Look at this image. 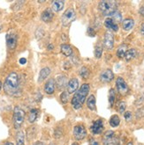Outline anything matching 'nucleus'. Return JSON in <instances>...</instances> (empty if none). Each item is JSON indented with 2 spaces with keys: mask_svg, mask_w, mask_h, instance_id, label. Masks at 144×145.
Returning a JSON list of instances; mask_svg holds the SVG:
<instances>
[{
  "mask_svg": "<svg viewBox=\"0 0 144 145\" xmlns=\"http://www.w3.org/2000/svg\"><path fill=\"white\" fill-rule=\"evenodd\" d=\"M4 90L8 95L15 96L20 91V78L16 72H12L7 76L4 84Z\"/></svg>",
  "mask_w": 144,
  "mask_h": 145,
  "instance_id": "f257e3e1",
  "label": "nucleus"
},
{
  "mask_svg": "<svg viewBox=\"0 0 144 145\" xmlns=\"http://www.w3.org/2000/svg\"><path fill=\"white\" fill-rule=\"evenodd\" d=\"M90 90L89 84H83L79 88V90L75 92V94L73 95V99H72V106L74 109L78 110L80 109L83 103L85 102L86 98L89 94Z\"/></svg>",
  "mask_w": 144,
  "mask_h": 145,
  "instance_id": "f03ea898",
  "label": "nucleus"
},
{
  "mask_svg": "<svg viewBox=\"0 0 144 145\" xmlns=\"http://www.w3.org/2000/svg\"><path fill=\"white\" fill-rule=\"evenodd\" d=\"M99 10L104 16H112L118 11L117 2L113 0H103L99 3Z\"/></svg>",
  "mask_w": 144,
  "mask_h": 145,
  "instance_id": "7ed1b4c3",
  "label": "nucleus"
},
{
  "mask_svg": "<svg viewBox=\"0 0 144 145\" xmlns=\"http://www.w3.org/2000/svg\"><path fill=\"white\" fill-rule=\"evenodd\" d=\"M25 120V112L20 106H16L13 111V126L15 129H19Z\"/></svg>",
  "mask_w": 144,
  "mask_h": 145,
  "instance_id": "20e7f679",
  "label": "nucleus"
},
{
  "mask_svg": "<svg viewBox=\"0 0 144 145\" xmlns=\"http://www.w3.org/2000/svg\"><path fill=\"white\" fill-rule=\"evenodd\" d=\"M75 18H76L75 11L73 9V8H69V9H67L64 12V14L62 16V19H61L62 25L64 27H68L73 21H74Z\"/></svg>",
  "mask_w": 144,
  "mask_h": 145,
  "instance_id": "39448f33",
  "label": "nucleus"
},
{
  "mask_svg": "<svg viewBox=\"0 0 144 145\" xmlns=\"http://www.w3.org/2000/svg\"><path fill=\"white\" fill-rule=\"evenodd\" d=\"M118 138L115 136V133L112 130H108L104 134L103 143L104 145H118Z\"/></svg>",
  "mask_w": 144,
  "mask_h": 145,
  "instance_id": "423d86ee",
  "label": "nucleus"
},
{
  "mask_svg": "<svg viewBox=\"0 0 144 145\" xmlns=\"http://www.w3.org/2000/svg\"><path fill=\"white\" fill-rule=\"evenodd\" d=\"M73 136L76 140H83L87 136V130L83 125H76L73 127Z\"/></svg>",
  "mask_w": 144,
  "mask_h": 145,
  "instance_id": "0eeeda50",
  "label": "nucleus"
},
{
  "mask_svg": "<svg viewBox=\"0 0 144 145\" xmlns=\"http://www.w3.org/2000/svg\"><path fill=\"white\" fill-rule=\"evenodd\" d=\"M114 46V36L112 32L107 31L104 37V47L107 50H112Z\"/></svg>",
  "mask_w": 144,
  "mask_h": 145,
  "instance_id": "6e6552de",
  "label": "nucleus"
},
{
  "mask_svg": "<svg viewBox=\"0 0 144 145\" xmlns=\"http://www.w3.org/2000/svg\"><path fill=\"white\" fill-rule=\"evenodd\" d=\"M116 87H117L118 91L122 95H126L129 91L127 84H126V81L122 78H120V76L116 80Z\"/></svg>",
  "mask_w": 144,
  "mask_h": 145,
  "instance_id": "1a4fd4ad",
  "label": "nucleus"
},
{
  "mask_svg": "<svg viewBox=\"0 0 144 145\" xmlns=\"http://www.w3.org/2000/svg\"><path fill=\"white\" fill-rule=\"evenodd\" d=\"M104 129V122L101 119H98V120L95 121L92 123L91 127H90V130L94 135H100L103 133Z\"/></svg>",
  "mask_w": 144,
  "mask_h": 145,
  "instance_id": "9d476101",
  "label": "nucleus"
},
{
  "mask_svg": "<svg viewBox=\"0 0 144 145\" xmlns=\"http://www.w3.org/2000/svg\"><path fill=\"white\" fill-rule=\"evenodd\" d=\"M79 88V81L77 78H72L69 80L66 85V91L69 94H73V93L76 92Z\"/></svg>",
  "mask_w": 144,
  "mask_h": 145,
  "instance_id": "9b49d317",
  "label": "nucleus"
},
{
  "mask_svg": "<svg viewBox=\"0 0 144 145\" xmlns=\"http://www.w3.org/2000/svg\"><path fill=\"white\" fill-rule=\"evenodd\" d=\"M6 44L9 49L13 50L17 46V35L15 33H7L6 35Z\"/></svg>",
  "mask_w": 144,
  "mask_h": 145,
  "instance_id": "f8f14e48",
  "label": "nucleus"
},
{
  "mask_svg": "<svg viewBox=\"0 0 144 145\" xmlns=\"http://www.w3.org/2000/svg\"><path fill=\"white\" fill-rule=\"evenodd\" d=\"M113 78H114V74H113L112 71L110 70V69L104 71L100 75V80L104 83L111 82L113 80Z\"/></svg>",
  "mask_w": 144,
  "mask_h": 145,
  "instance_id": "ddd939ff",
  "label": "nucleus"
},
{
  "mask_svg": "<svg viewBox=\"0 0 144 145\" xmlns=\"http://www.w3.org/2000/svg\"><path fill=\"white\" fill-rule=\"evenodd\" d=\"M53 18H54V12H53L52 9H50V8H47V9H45L41 15L42 20L45 23L50 22L53 20Z\"/></svg>",
  "mask_w": 144,
  "mask_h": 145,
  "instance_id": "4468645a",
  "label": "nucleus"
},
{
  "mask_svg": "<svg viewBox=\"0 0 144 145\" xmlns=\"http://www.w3.org/2000/svg\"><path fill=\"white\" fill-rule=\"evenodd\" d=\"M55 86H56V83L55 80L53 78H50L44 85V91L47 93V94L50 95L53 94L55 91Z\"/></svg>",
  "mask_w": 144,
  "mask_h": 145,
  "instance_id": "2eb2a0df",
  "label": "nucleus"
},
{
  "mask_svg": "<svg viewBox=\"0 0 144 145\" xmlns=\"http://www.w3.org/2000/svg\"><path fill=\"white\" fill-rule=\"evenodd\" d=\"M104 25L105 27L111 31H113V32H117L118 30V24H116L111 18H108L105 20L104 21Z\"/></svg>",
  "mask_w": 144,
  "mask_h": 145,
  "instance_id": "dca6fc26",
  "label": "nucleus"
},
{
  "mask_svg": "<svg viewBox=\"0 0 144 145\" xmlns=\"http://www.w3.org/2000/svg\"><path fill=\"white\" fill-rule=\"evenodd\" d=\"M50 68H44V69H42L40 73H39V78H38V82L41 83V82H43L44 80H45L48 76H50Z\"/></svg>",
  "mask_w": 144,
  "mask_h": 145,
  "instance_id": "f3484780",
  "label": "nucleus"
},
{
  "mask_svg": "<svg viewBox=\"0 0 144 145\" xmlns=\"http://www.w3.org/2000/svg\"><path fill=\"white\" fill-rule=\"evenodd\" d=\"M64 8V1H61V0H56V1H53L52 3V11L58 12H60Z\"/></svg>",
  "mask_w": 144,
  "mask_h": 145,
  "instance_id": "a211bd4d",
  "label": "nucleus"
},
{
  "mask_svg": "<svg viewBox=\"0 0 144 145\" xmlns=\"http://www.w3.org/2000/svg\"><path fill=\"white\" fill-rule=\"evenodd\" d=\"M137 56V51L135 48H130L128 49L127 51H126V53L125 55V59L126 62H129L131 60H133V59L135 58V56Z\"/></svg>",
  "mask_w": 144,
  "mask_h": 145,
  "instance_id": "6ab92c4d",
  "label": "nucleus"
},
{
  "mask_svg": "<svg viewBox=\"0 0 144 145\" xmlns=\"http://www.w3.org/2000/svg\"><path fill=\"white\" fill-rule=\"evenodd\" d=\"M60 51L61 53L65 56H70L73 54V49L70 45L68 44H62L60 46Z\"/></svg>",
  "mask_w": 144,
  "mask_h": 145,
  "instance_id": "aec40b11",
  "label": "nucleus"
},
{
  "mask_svg": "<svg viewBox=\"0 0 144 145\" xmlns=\"http://www.w3.org/2000/svg\"><path fill=\"white\" fill-rule=\"evenodd\" d=\"M134 25V21L133 19H126L123 21L122 27L125 31H130Z\"/></svg>",
  "mask_w": 144,
  "mask_h": 145,
  "instance_id": "412c9836",
  "label": "nucleus"
},
{
  "mask_svg": "<svg viewBox=\"0 0 144 145\" xmlns=\"http://www.w3.org/2000/svg\"><path fill=\"white\" fill-rule=\"evenodd\" d=\"M38 114H39V110L38 109L33 108L32 110H30L29 114H28V121L30 123H34L36 121V119L38 117Z\"/></svg>",
  "mask_w": 144,
  "mask_h": 145,
  "instance_id": "4be33fe9",
  "label": "nucleus"
},
{
  "mask_svg": "<svg viewBox=\"0 0 144 145\" xmlns=\"http://www.w3.org/2000/svg\"><path fill=\"white\" fill-rule=\"evenodd\" d=\"M127 50H128L127 49V45H126V44H121L117 49V56L118 58H124Z\"/></svg>",
  "mask_w": 144,
  "mask_h": 145,
  "instance_id": "5701e85b",
  "label": "nucleus"
},
{
  "mask_svg": "<svg viewBox=\"0 0 144 145\" xmlns=\"http://www.w3.org/2000/svg\"><path fill=\"white\" fill-rule=\"evenodd\" d=\"M57 84L58 89H62L67 85V81L65 76H58L57 78Z\"/></svg>",
  "mask_w": 144,
  "mask_h": 145,
  "instance_id": "b1692460",
  "label": "nucleus"
},
{
  "mask_svg": "<svg viewBox=\"0 0 144 145\" xmlns=\"http://www.w3.org/2000/svg\"><path fill=\"white\" fill-rule=\"evenodd\" d=\"M87 106L89 109L94 111L96 110V99L94 95H90L87 100Z\"/></svg>",
  "mask_w": 144,
  "mask_h": 145,
  "instance_id": "393cba45",
  "label": "nucleus"
},
{
  "mask_svg": "<svg viewBox=\"0 0 144 145\" xmlns=\"http://www.w3.org/2000/svg\"><path fill=\"white\" fill-rule=\"evenodd\" d=\"M25 144V135L22 131H19L16 135V145Z\"/></svg>",
  "mask_w": 144,
  "mask_h": 145,
  "instance_id": "a878e982",
  "label": "nucleus"
},
{
  "mask_svg": "<svg viewBox=\"0 0 144 145\" xmlns=\"http://www.w3.org/2000/svg\"><path fill=\"white\" fill-rule=\"evenodd\" d=\"M110 125H111L112 127H117L120 123V118L118 117V115H112L110 119Z\"/></svg>",
  "mask_w": 144,
  "mask_h": 145,
  "instance_id": "bb28decb",
  "label": "nucleus"
},
{
  "mask_svg": "<svg viewBox=\"0 0 144 145\" xmlns=\"http://www.w3.org/2000/svg\"><path fill=\"white\" fill-rule=\"evenodd\" d=\"M115 100H116V93L114 89H111L109 92V103L111 106H113L114 103H115Z\"/></svg>",
  "mask_w": 144,
  "mask_h": 145,
  "instance_id": "cd10ccee",
  "label": "nucleus"
},
{
  "mask_svg": "<svg viewBox=\"0 0 144 145\" xmlns=\"http://www.w3.org/2000/svg\"><path fill=\"white\" fill-rule=\"evenodd\" d=\"M79 75L81 76V78H89V71L87 67L85 66H83L81 68V70L79 71Z\"/></svg>",
  "mask_w": 144,
  "mask_h": 145,
  "instance_id": "c85d7f7f",
  "label": "nucleus"
},
{
  "mask_svg": "<svg viewBox=\"0 0 144 145\" xmlns=\"http://www.w3.org/2000/svg\"><path fill=\"white\" fill-rule=\"evenodd\" d=\"M116 24L117 23H118V22H120L121 20H122V15H121V13L118 12V11H117L116 12H114L112 15V18H111Z\"/></svg>",
  "mask_w": 144,
  "mask_h": 145,
  "instance_id": "c756f323",
  "label": "nucleus"
},
{
  "mask_svg": "<svg viewBox=\"0 0 144 145\" xmlns=\"http://www.w3.org/2000/svg\"><path fill=\"white\" fill-rule=\"evenodd\" d=\"M102 54H103V47L98 44L95 48V56H96V58H98V59L101 58Z\"/></svg>",
  "mask_w": 144,
  "mask_h": 145,
  "instance_id": "7c9ffc66",
  "label": "nucleus"
},
{
  "mask_svg": "<svg viewBox=\"0 0 144 145\" xmlns=\"http://www.w3.org/2000/svg\"><path fill=\"white\" fill-rule=\"evenodd\" d=\"M68 99H69V93L67 91H63L60 95V100L62 103L66 104L68 102Z\"/></svg>",
  "mask_w": 144,
  "mask_h": 145,
  "instance_id": "2f4dec72",
  "label": "nucleus"
},
{
  "mask_svg": "<svg viewBox=\"0 0 144 145\" xmlns=\"http://www.w3.org/2000/svg\"><path fill=\"white\" fill-rule=\"evenodd\" d=\"M126 102L124 101H120V102H118V111L120 113H124L125 112V110H126Z\"/></svg>",
  "mask_w": 144,
  "mask_h": 145,
  "instance_id": "473e14b6",
  "label": "nucleus"
},
{
  "mask_svg": "<svg viewBox=\"0 0 144 145\" xmlns=\"http://www.w3.org/2000/svg\"><path fill=\"white\" fill-rule=\"evenodd\" d=\"M135 117H136V119H138V120L144 117V106L139 108L136 111V113H135Z\"/></svg>",
  "mask_w": 144,
  "mask_h": 145,
  "instance_id": "72a5a7b5",
  "label": "nucleus"
},
{
  "mask_svg": "<svg viewBox=\"0 0 144 145\" xmlns=\"http://www.w3.org/2000/svg\"><path fill=\"white\" fill-rule=\"evenodd\" d=\"M124 117L125 119L127 121H129L131 119H132V113L130 112V111H127V112H125V114H124Z\"/></svg>",
  "mask_w": 144,
  "mask_h": 145,
  "instance_id": "f704fd0d",
  "label": "nucleus"
},
{
  "mask_svg": "<svg viewBox=\"0 0 144 145\" xmlns=\"http://www.w3.org/2000/svg\"><path fill=\"white\" fill-rule=\"evenodd\" d=\"M89 145H99V142H98L96 139L91 138V139L89 140Z\"/></svg>",
  "mask_w": 144,
  "mask_h": 145,
  "instance_id": "c9c22d12",
  "label": "nucleus"
},
{
  "mask_svg": "<svg viewBox=\"0 0 144 145\" xmlns=\"http://www.w3.org/2000/svg\"><path fill=\"white\" fill-rule=\"evenodd\" d=\"M88 33H89V35L91 37H94V36H95V35H96V33H95V31L93 30L91 27H89V29H88Z\"/></svg>",
  "mask_w": 144,
  "mask_h": 145,
  "instance_id": "e433bc0d",
  "label": "nucleus"
},
{
  "mask_svg": "<svg viewBox=\"0 0 144 145\" xmlns=\"http://www.w3.org/2000/svg\"><path fill=\"white\" fill-rule=\"evenodd\" d=\"M139 12H140V14H141L142 17H144V5H143L142 6H141L140 10H139Z\"/></svg>",
  "mask_w": 144,
  "mask_h": 145,
  "instance_id": "4c0bfd02",
  "label": "nucleus"
},
{
  "mask_svg": "<svg viewBox=\"0 0 144 145\" xmlns=\"http://www.w3.org/2000/svg\"><path fill=\"white\" fill-rule=\"evenodd\" d=\"M141 35H143L144 36V23H142L141 24Z\"/></svg>",
  "mask_w": 144,
  "mask_h": 145,
  "instance_id": "58836bf2",
  "label": "nucleus"
},
{
  "mask_svg": "<svg viewBox=\"0 0 144 145\" xmlns=\"http://www.w3.org/2000/svg\"><path fill=\"white\" fill-rule=\"evenodd\" d=\"M26 63H27L26 58H20V64H25Z\"/></svg>",
  "mask_w": 144,
  "mask_h": 145,
  "instance_id": "ea45409f",
  "label": "nucleus"
},
{
  "mask_svg": "<svg viewBox=\"0 0 144 145\" xmlns=\"http://www.w3.org/2000/svg\"><path fill=\"white\" fill-rule=\"evenodd\" d=\"M33 145H44V143L42 142H36L34 143Z\"/></svg>",
  "mask_w": 144,
  "mask_h": 145,
  "instance_id": "a19ab883",
  "label": "nucleus"
},
{
  "mask_svg": "<svg viewBox=\"0 0 144 145\" xmlns=\"http://www.w3.org/2000/svg\"><path fill=\"white\" fill-rule=\"evenodd\" d=\"M53 48H54V46H53L52 44H50V45L48 46V49H49V50H52Z\"/></svg>",
  "mask_w": 144,
  "mask_h": 145,
  "instance_id": "79ce46f5",
  "label": "nucleus"
},
{
  "mask_svg": "<svg viewBox=\"0 0 144 145\" xmlns=\"http://www.w3.org/2000/svg\"><path fill=\"white\" fill-rule=\"evenodd\" d=\"M3 145H13V143L11 142H5Z\"/></svg>",
  "mask_w": 144,
  "mask_h": 145,
  "instance_id": "37998d69",
  "label": "nucleus"
},
{
  "mask_svg": "<svg viewBox=\"0 0 144 145\" xmlns=\"http://www.w3.org/2000/svg\"><path fill=\"white\" fill-rule=\"evenodd\" d=\"M1 88H2V83L0 81V91H1Z\"/></svg>",
  "mask_w": 144,
  "mask_h": 145,
  "instance_id": "c03bdc74",
  "label": "nucleus"
},
{
  "mask_svg": "<svg viewBox=\"0 0 144 145\" xmlns=\"http://www.w3.org/2000/svg\"><path fill=\"white\" fill-rule=\"evenodd\" d=\"M127 145H133V142H129L127 143Z\"/></svg>",
  "mask_w": 144,
  "mask_h": 145,
  "instance_id": "a18cd8bd",
  "label": "nucleus"
},
{
  "mask_svg": "<svg viewBox=\"0 0 144 145\" xmlns=\"http://www.w3.org/2000/svg\"><path fill=\"white\" fill-rule=\"evenodd\" d=\"M72 145H79V144H78L77 142H73V143H72Z\"/></svg>",
  "mask_w": 144,
  "mask_h": 145,
  "instance_id": "49530a36",
  "label": "nucleus"
},
{
  "mask_svg": "<svg viewBox=\"0 0 144 145\" xmlns=\"http://www.w3.org/2000/svg\"><path fill=\"white\" fill-rule=\"evenodd\" d=\"M0 30H1V27H0Z\"/></svg>",
  "mask_w": 144,
  "mask_h": 145,
  "instance_id": "de8ad7c7",
  "label": "nucleus"
}]
</instances>
